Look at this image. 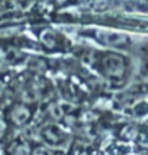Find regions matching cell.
<instances>
[{
	"instance_id": "1",
	"label": "cell",
	"mask_w": 148,
	"mask_h": 155,
	"mask_svg": "<svg viewBox=\"0 0 148 155\" xmlns=\"http://www.w3.org/2000/svg\"><path fill=\"white\" fill-rule=\"evenodd\" d=\"M105 67H106V70L110 74L119 75L122 73V70H123V61H122V58L116 57V55H110V57H108L105 60Z\"/></svg>"
},
{
	"instance_id": "2",
	"label": "cell",
	"mask_w": 148,
	"mask_h": 155,
	"mask_svg": "<svg viewBox=\"0 0 148 155\" xmlns=\"http://www.w3.org/2000/svg\"><path fill=\"white\" fill-rule=\"evenodd\" d=\"M28 119H29V110H28L26 107H23V106H18V107L12 112V120H13L15 123H18V125L25 123Z\"/></svg>"
},
{
	"instance_id": "3",
	"label": "cell",
	"mask_w": 148,
	"mask_h": 155,
	"mask_svg": "<svg viewBox=\"0 0 148 155\" xmlns=\"http://www.w3.org/2000/svg\"><path fill=\"white\" fill-rule=\"evenodd\" d=\"M41 38H42V41L45 42L47 47H54V36H52V34H51L49 31H45Z\"/></svg>"
},
{
	"instance_id": "4",
	"label": "cell",
	"mask_w": 148,
	"mask_h": 155,
	"mask_svg": "<svg viewBox=\"0 0 148 155\" xmlns=\"http://www.w3.org/2000/svg\"><path fill=\"white\" fill-rule=\"evenodd\" d=\"M123 39V35L121 34H106V42H110V44H118Z\"/></svg>"
},
{
	"instance_id": "5",
	"label": "cell",
	"mask_w": 148,
	"mask_h": 155,
	"mask_svg": "<svg viewBox=\"0 0 148 155\" xmlns=\"http://www.w3.org/2000/svg\"><path fill=\"white\" fill-rule=\"evenodd\" d=\"M49 112H51V116L54 117V119H61V116H62V110L60 109V106L58 104H55V106H51V109H49Z\"/></svg>"
},
{
	"instance_id": "6",
	"label": "cell",
	"mask_w": 148,
	"mask_h": 155,
	"mask_svg": "<svg viewBox=\"0 0 148 155\" xmlns=\"http://www.w3.org/2000/svg\"><path fill=\"white\" fill-rule=\"evenodd\" d=\"M136 135V129L134 126H126V128L123 129V136H126L129 139H132L134 136Z\"/></svg>"
},
{
	"instance_id": "7",
	"label": "cell",
	"mask_w": 148,
	"mask_h": 155,
	"mask_svg": "<svg viewBox=\"0 0 148 155\" xmlns=\"http://www.w3.org/2000/svg\"><path fill=\"white\" fill-rule=\"evenodd\" d=\"M94 9H93V12L94 13H99V12H105V10H106V9H108V3H106V2H99V3H96V5H94Z\"/></svg>"
},
{
	"instance_id": "8",
	"label": "cell",
	"mask_w": 148,
	"mask_h": 155,
	"mask_svg": "<svg viewBox=\"0 0 148 155\" xmlns=\"http://www.w3.org/2000/svg\"><path fill=\"white\" fill-rule=\"evenodd\" d=\"M13 155H29V148L26 145H19Z\"/></svg>"
},
{
	"instance_id": "9",
	"label": "cell",
	"mask_w": 148,
	"mask_h": 155,
	"mask_svg": "<svg viewBox=\"0 0 148 155\" xmlns=\"http://www.w3.org/2000/svg\"><path fill=\"white\" fill-rule=\"evenodd\" d=\"M44 62L42 61H39V60H32L31 61V68H34V70H44Z\"/></svg>"
},
{
	"instance_id": "10",
	"label": "cell",
	"mask_w": 148,
	"mask_h": 155,
	"mask_svg": "<svg viewBox=\"0 0 148 155\" xmlns=\"http://www.w3.org/2000/svg\"><path fill=\"white\" fill-rule=\"evenodd\" d=\"M60 109L62 110V112H71L74 109V104H71V103H66V101H61L60 104Z\"/></svg>"
},
{
	"instance_id": "11",
	"label": "cell",
	"mask_w": 148,
	"mask_h": 155,
	"mask_svg": "<svg viewBox=\"0 0 148 155\" xmlns=\"http://www.w3.org/2000/svg\"><path fill=\"white\" fill-rule=\"evenodd\" d=\"M42 154H44V148H39V149H36V151H35L34 155H42Z\"/></svg>"
},
{
	"instance_id": "12",
	"label": "cell",
	"mask_w": 148,
	"mask_h": 155,
	"mask_svg": "<svg viewBox=\"0 0 148 155\" xmlns=\"http://www.w3.org/2000/svg\"><path fill=\"white\" fill-rule=\"evenodd\" d=\"M3 130H5V123L0 122V136H2V134H3Z\"/></svg>"
},
{
	"instance_id": "13",
	"label": "cell",
	"mask_w": 148,
	"mask_h": 155,
	"mask_svg": "<svg viewBox=\"0 0 148 155\" xmlns=\"http://www.w3.org/2000/svg\"><path fill=\"white\" fill-rule=\"evenodd\" d=\"M86 119H94V115H92V113H87V115H86Z\"/></svg>"
},
{
	"instance_id": "14",
	"label": "cell",
	"mask_w": 148,
	"mask_h": 155,
	"mask_svg": "<svg viewBox=\"0 0 148 155\" xmlns=\"http://www.w3.org/2000/svg\"><path fill=\"white\" fill-rule=\"evenodd\" d=\"M83 155H87V154H83Z\"/></svg>"
}]
</instances>
